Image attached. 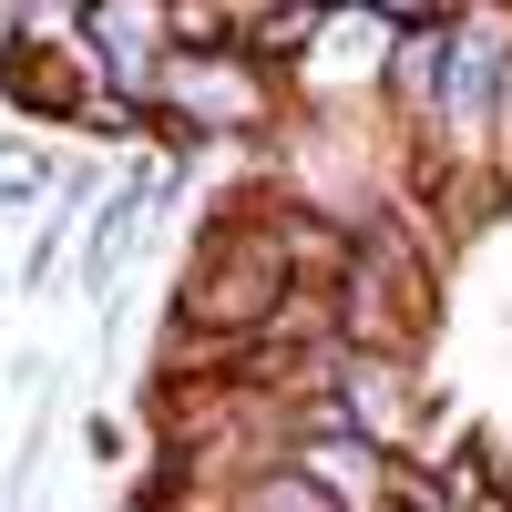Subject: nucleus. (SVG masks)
I'll list each match as a JSON object with an SVG mask.
<instances>
[{
  "label": "nucleus",
  "mask_w": 512,
  "mask_h": 512,
  "mask_svg": "<svg viewBox=\"0 0 512 512\" xmlns=\"http://www.w3.org/2000/svg\"><path fill=\"white\" fill-rule=\"evenodd\" d=\"M236 512H349V502H338L318 472H297V461H287V472H267V482H246V502Z\"/></svg>",
  "instance_id": "39448f33"
},
{
  "label": "nucleus",
  "mask_w": 512,
  "mask_h": 512,
  "mask_svg": "<svg viewBox=\"0 0 512 512\" xmlns=\"http://www.w3.org/2000/svg\"><path fill=\"white\" fill-rule=\"evenodd\" d=\"M338 420H349V431H369L379 451H390V441H410V379L400 369H338Z\"/></svg>",
  "instance_id": "7ed1b4c3"
},
{
  "label": "nucleus",
  "mask_w": 512,
  "mask_h": 512,
  "mask_svg": "<svg viewBox=\"0 0 512 512\" xmlns=\"http://www.w3.org/2000/svg\"><path fill=\"white\" fill-rule=\"evenodd\" d=\"M93 41H103V62H113L123 82L164 72V0H103V11H93Z\"/></svg>",
  "instance_id": "20e7f679"
},
{
  "label": "nucleus",
  "mask_w": 512,
  "mask_h": 512,
  "mask_svg": "<svg viewBox=\"0 0 512 512\" xmlns=\"http://www.w3.org/2000/svg\"><path fill=\"white\" fill-rule=\"evenodd\" d=\"M379 11H390V21H431L441 0H379Z\"/></svg>",
  "instance_id": "423d86ee"
},
{
  "label": "nucleus",
  "mask_w": 512,
  "mask_h": 512,
  "mask_svg": "<svg viewBox=\"0 0 512 512\" xmlns=\"http://www.w3.org/2000/svg\"><path fill=\"white\" fill-rule=\"evenodd\" d=\"M154 82L164 103H185V123H256V72L236 52H175Z\"/></svg>",
  "instance_id": "f03ea898"
},
{
  "label": "nucleus",
  "mask_w": 512,
  "mask_h": 512,
  "mask_svg": "<svg viewBox=\"0 0 512 512\" xmlns=\"http://www.w3.org/2000/svg\"><path fill=\"white\" fill-rule=\"evenodd\" d=\"M390 512H431V502H420V492H390Z\"/></svg>",
  "instance_id": "0eeeda50"
},
{
  "label": "nucleus",
  "mask_w": 512,
  "mask_h": 512,
  "mask_svg": "<svg viewBox=\"0 0 512 512\" xmlns=\"http://www.w3.org/2000/svg\"><path fill=\"white\" fill-rule=\"evenodd\" d=\"M277 297H287L277 246H267V236H246V246L226 236V246L185 277V318H195V328H256V318L277 308Z\"/></svg>",
  "instance_id": "f257e3e1"
}]
</instances>
